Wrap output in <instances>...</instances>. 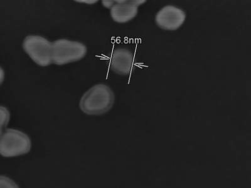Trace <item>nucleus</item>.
Returning <instances> with one entry per match:
<instances>
[{"mask_svg":"<svg viewBox=\"0 0 251 188\" xmlns=\"http://www.w3.org/2000/svg\"><path fill=\"white\" fill-rule=\"evenodd\" d=\"M115 96L110 87L104 84L95 85L87 90L80 98L79 107L84 114L100 116L113 107Z\"/></svg>","mask_w":251,"mask_h":188,"instance_id":"1","label":"nucleus"},{"mask_svg":"<svg viewBox=\"0 0 251 188\" xmlns=\"http://www.w3.org/2000/svg\"><path fill=\"white\" fill-rule=\"evenodd\" d=\"M87 48L84 44L66 39H60L52 42L51 60L57 66L72 64L84 59Z\"/></svg>","mask_w":251,"mask_h":188,"instance_id":"2","label":"nucleus"},{"mask_svg":"<svg viewBox=\"0 0 251 188\" xmlns=\"http://www.w3.org/2000/svg\"><path fill=\"white\" fill-rule=\"evenodd\" d=\"M31 147L30 137L19 130L7 129L0 139V155L4 158L24 155L30 151Z\"/></svg>","mask_w":251,"mask_h":188,"instance_id":"3","label":"nucleus"},{"mask_svg":"<svg viewBox=\"0 0 251 188\" xmlns=\"http://www.w3.org/2000/svg\"><path fill=\"white\" fill-rule=\"evenodd\" d=\"M23 49L33 62L40 67L52 64V43L39 35H28L23 42Z\"/></svg>","mask_w":251,"mask_h":188,"instance_id":"4","label":"nucleus"},{"mask_svg":"<svg viewBox=\"0 0 251 188\" xmlns=\"http://www.w3.org/2000/svg\"><path fill=\"white\" fill-rule=\"evenodd\" d=\"M186 17L187 15L182 9L174 5H167L156 13L155 23L163 30L176 31L185 23Z\"/></svg>","mask_w":251,"mask_h":188,"instance_id":"5","label":"nucleus"},{"mask_svg":"<svg viewBox=\"0 0 251 188\" xmlns=\"http://www.w3.org/2000/svg\"><path fill=\"white\" fill-rule=\"evenodd\" d=\"M145 2L147 1H115L110 9V15L116 23H127L136 18L138 13V6Z\"/></svg>","mask_w":251,"mask_h":188,"instance_id":"6","label":"nucleus"},{"mask_svg":"<svg viewBox=\"0 0 251 188\" xmlns=\"http://www.w3.org/2000/svg\"><path fill=\"white\" fill-rule=\"evenodd\" d=\"M134 55L126 48H119L114 50L110 60V68L121 75H128L133 69Z\"/></svg>","mask_w":251,"mask_h":188,"instance_id":"7","label":"nucleus"},{"mask_svg":"<svg viewBox=\"0 0 251 188\" xmlns=\"http://www.w3.org/2000/svg\"><path fill=\"white\" fill-rule=\"evenodd\" d=\"M10 119V112L6 107L0 106V129H3L8 124Z\"/></svg>","mask_w":251,"mask_h":188,"instance_id":"8","label":"nucleus"},{"mask_svg":"<svg viewBox=\"0 0 251 188\" xmlns=\"http://www.w3.org/2000/svg\"><path fill=\"white\" fill-rule=\"evenodd\" d=\"M0 188H20L19 186L8 177L0 176Z\"/></svg>","mask_w":251,"mask_h":188,"instance_id":"9","label":"nucleus"},{"mask_svg":"<svg viewBox=\"0 0 251 188\" xmlns=\"http://www.w3.org/2000/svg\"><path fill=\"white\" fill-rule=\"evenodd\" d=\"M114 2H115V1H102V3L104 7L111 9L112 6L114 5Z\"/></svg>","mask_w":251,"mask_h":188,"instance_id":"10","label":"nucleus"},{"mask_svg":"<svg viewBox=\"0 0 251 188\" xmlns=\"http://www.w3.org/2000/svg\"><path fill=\"white\" fill-rule=\"evenodd\" d=\"M4 76H5V74H4L3 69L0 67V86H1L2 83L4 81Z\"/></svg>","mask_w":251,"mask_h":188,"instance_id":"11","label":"nucleus"},{"mask_svg":"<svg viewBox=\"0 0 251 188\" xmlns=\"http://www.w3.org/2000/svg\"><path fill=\"white\" fill-rule=\"evenodd\" d=\"M3 129H0V139H1L2 134H3Z\"/></svg>","mask_w":251,"mask_h":188,"instance_id":"12","label":"nucleus"}]
</instances>
